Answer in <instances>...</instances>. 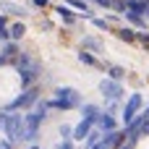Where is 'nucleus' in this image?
<instances>
[{"label": "nucleus", "instance_id": "a211bd4d", "mask_svg": "<svg viewBox=\"0 0 149 149\" xmlns=\"http://www.w3.org/2000/svg\"><path fill=\"white\" fill-rule=\"evenodd\" d=\"M107 76H110L113 81H123L126 68H123V65H107Z\"/></svg>", "mask_w": 149, "mask_h": 149}, {"label": "nucleus", "instance_id": "a878e982", "mask_svg": "<svg viewBox=\"0 0 149 149\" xmlns=\"http://www.w3.org/2000/svg\"><path fill=\"white\" fill-rule=\"evenodd\" d=\"M97 5H105V8H110V0H94Z\"/></svg>", "mask_w": 149, "mask_h": 149}, {"label": "nucleus", "instance_id": "4be33fe9", "mask_svg": "<svg viewBox=\"0 0 149 149\" xmlns=\"http://www.w3.org/2000/svg\"><path fill=\"white\" fill-rule=\"evenodd\" d=\"M58 131H60V136H63V139H73V128H71L68 123H63Z\"/></svg>", "mask_w": 149, "mask_h": 149}, {"label": "nucleus", "instance_id": "2eb2a0df", "mask_svg": "<svg viewBox=\"0 0 149 149\" xmlns=\"http://www.w3.org/2000/svg\"><path fill=\"white\" fill-rule=\"evenodd\" d=\"M118 39H123V42H139V31H134L131 26H123V29H118Z\"/></svg>", "mask_w": 149, "mask_h": 149}, {"label": "nucleus", "instance_id": "39448f33", "mask_svg": "<svg viewBox=\"0 0 149 149\" xmlns=\"http://www.w3.org/2000/svg\"><path fill=\"white\" fill-rule=\"evenodd\" d=\"M97 89H100V94L105 97V102H120V100L126 97L123 84H120V81H113L110 76H107V79H102V81L97 84Z\"/></svg>", "mask_w": 149, "mask_h": 149}, {"label": "nucleus", "instance_id": "b1692460", "mask_svg": "<svg viewBox=\"0 0 149 149\" xmlns=\"http://www.w3.org/2000/svg\"><path fill=\"white\" fill-rule=\"evenodd\" d=\"M31 3H34V5H37V8H45V5H47V3H50V0H31Z\"/></svg>", "mask_w": 149, "mask_h": 149}, {"label": "nucleus", "instance_id": "6e6552de", "mask_svg": "<svg viewBox=\"0 0 149 149\" xmlns=\"http://www.w3.org/2000/svg\"><path fill=\"white\" fill-rule=\"evenodd\" d=\"M97 123L92 120V118H81L76 126H73V141H86V136H89V131L94 128Z\"/></svg>", "mask_w": 149, "mask_h": 149}, {"label": "nucleus", "instance_id": "5701e85b", "mask_svg": "<svg viewBox=\"0 0 149 149\" xmlns=\"http://www.w3.org/2000/svg\"><path fill=\"white\" fill-rule=\"evenodd\" d=\"M105 110H107V113H113V115H118L123 107H120V102H107V105H105Z\"/></svg>", "mask_w": 149, "mask_h": 149}, {"label": "nucleus", "instance_id": "0eeeda50", "mask_svg": "<svg viewBox=\"0 0 149 149\" xmlns=\"http://www.w3.org/2000/svg\"><path fill=\"white\" fill-rule=\"evenodd\" d=\"M97 128H100L102 134H110V131H118V115H113V113L102 110V113L97 115Z\"/></svg>", "mask_w": 149, "mask_h": 149}, {"label": "nucleus", "instance_id": "dca6fc26", "mask_svg": "<svg viewBox=\"0 0 149 149\" xmlns=\"http://www.w3.org/2000/svg\"><path fill=\"white\" fill-rule=\"evenodd\" d=\"M84 50H89V52H102V39H97V37H84Z\"/></svg>", "mask_w": 149, "mask_h": 149}, {"label": "nucleus", "instance_id": "f03ea898", "mask_svg": "<svg viewBox=\"0 0 149 149\" xmlns=\"http://www.w3.org/2000/svg\"><path fill=\"white\" fill-rule=\"evenodd\" d=\"M16 68H18V73H21V86H24V89H29V86L39 79V73H42L39 60H34V58L26 55V52H18V55H16Z\"/></svg>", "mask_w": 149, "mask_h": 149}, {"label": "nucleus", "instance_id": "f3484780", "mask_svg": "<svg viewBox=\"0 0 149 149\" xmlns=\"http://www.w3.org/2000/svg\"><path fill=\"white\" fill-rule=\"evenodd\" d=\"M68 5H71L73 10H81L84 18H92V10H89V5H86L84 0H68Z\"/></svg>", "mask_w": 149, "mask_h": 149}, {"label": "nucleus", "instance_id": "412c9836", "mask_svg": "<svg viewBox=\"0 0 149 149\" xmlns=\"http://www.w3.org/2000/svg\"><path fill=\"white\" fill-rule=\"evenodd\" d=\"M55 149H76V141L73 139H63V141H58Z\"/></svg>", "mask_w": 149, "mask_h": 149}, {"label": "nucleus", "instance_id": "6ab92c4d", "mask_svg": "<svg viewBox=\"0 0 149 149\" xmlns=\"http://www.w3.org/2000/svg\"><path fill=\"white\" fill-rule=\"evenodd\" d=\"M24 34H26V26H24V24H13V26H10V39H13V42H18Z\"/></svg>", "mask_w": 149, "mask_h": 149}, {"label": "nucleus", "instance_id": "423d86ee", "mask_svg": "<svg viewBox=\"0 0 149 149\" xmlns=\"http://www.w3.org/2000/svg\"><path fill=\"white\" fill-rule=\"evenodd\" d=\"M141 110H144V97H141V92H134V94L126 100L123 110H120V120H123V126H128Z\"/></svg>", "mask_w": 149, "mask_h": 149}, {"label": "nucleus", "instance_id": "9b49d317", "mask_svg": "<svg viewBox=\"0 0 149 149\" xmlns=\"http://www.w3.org/2000/svg\"><path fill=\"white\" fill-rule=\"evenodd\" d=\"M79 110H81V118H92L94 123H97V115L102 113V107H100V105H92V102H84Z\"/></svg>", "mask_w": 149, "mask_h": 149}, {"label": "nucleus", "instance_id": "aec40b11", "mask_svg": "<svg viewBox=\"0 0 149 149\" xmlns=\"http://www.w3.org/2000/svg\"><path fill=\"white\" fill-rule=\"evenodd\" d=\"M89 21H92L97 29H102V31H107V29H110V21H107V18H94V16H92Z\"/></svg>", "mask_w": 149, "mask_h": 149}, {"label": "nucleus", "instance_id": "4468645a", "mask_svg": "<svg viewBox=\"0 0 149 149\" xmlns=\"http://www.w3.org/2000/svg\"><path fill=\"white\" fill-rule=\"evenodd\" d=\"M123 16H126V21L134 24L136 29H147V18H144V16H139V13H134V10H126Z\"/></svg>", "mask_w": 149, "mask_h": 149}, {"label": "nucleus", "instance_id": "f8f14e48", "mask_svg": "<svg viewBox=\"0 0 149 149\" xmlns=\"http://www.w3.org/2000/svg\"><path fill=\"white\" fill-rule=\"evenodd\" d=\"M76 58H79V60H81L84 65H89V68H100V65H102V63L97 60V55H94V52H89V50H81V52H79Z\"/></svg>", "mask_w": 149, "mask_h": 149}, {"label": "nucleus", "instance_id": "393cba45", "mask_svg": "<svg viewBox=\"0 0 149 149\" xmlns=\"http://www.w3.org/2000/svg\"><path fill=\"white\" fill-rule=\"evenodd\" d=\"M0 149H13V144H10L8 139H5V141H0Z\"/></svg>", "mask_w": 149, "mask_h": 149}, {"label": "nucleus", "instance_id": "7ed1b4c3", "mask_svg": "<svg viewBox=\"0 0 149 149\" xmlns=\"http://www.w3.org/2000/svg\"><path fill=\"white\" fill-rule=\"evenodd\" d=\"M5 113H8V110H5ZM3 134H5V139H8L10 144L24 141V136H26V120H24V115H18V113H8L5 126H3Z\"/></svg>", "mask_w": 149, "mask_h": 149}, {"label": "nucleus", "instance_id": "9d476101", "mask_svg": "<svg viewBox=\"0 0 149 149\" xmlns=\"http://www.w3.org/2000/svg\"><path fill=\"white\" fill-rule=\"evenodd\" d=\"M55 13H58L68 26H73V24H76V13H73V8H71V5H58V8H55Z\"/></svg>", "mask_w": 149, "mask_h": 149}, {"label": "nucleus", "instance_id": "ddd939ff", "mask_svg": "<svg viewBox=\"0 0 149 149\" xmlns=\"http://www.w3.org/2000/svg\"><path fill=\"white\" fill-rule=\"evenodd\" d=\"M102 136H105V134H102V131H100V128L94 126V128L89 131V136H86V141H84V147H86V149H94L97 144H100V141H102Z\"/></svg>", "mask_w": 149, "mask_h": 149}, {"label": "nucleus", "instance_id": "f257e3e1", "mask_svg": "<svg viewBox=\"0 0 149 149\" xmlns=\"http://www.w3.org/2000/svg\"><path fill=\"white\" fill-rule=\"evenodd\" d=\"M81 105H84L81 92L73 89V86H55L52 100H47V107L50 110H76Z\"/></svg>", "mask_w": 149, "mask_h": 149}, {"label": "nucleus", "instance_id": "bb28decb", "mask_svg": "<svg viewBox=\"0 0 149 149\" xmlns=\"http://www.w3.org/2000/svg\"><path fill=\"white\" fill-rule=\"evenodd\" d=\"M29 149H39V147H37V144H31V147H29Z\"/></svg>", "mask_w": 149, "mask_h": 149}, {"label": "nucleus", "instance_id": "1a4fd4ad", "mask_svg": "<svg viewBox=\"0 0 149 149\" xmlns=\"http://www.w3.org/2000/svg\"><path fill=\"white\" fill-rule=\"evenodd\" d=\"M0 10H5V13H10V16H21V18L29 16L24 5H16V3H8V0H0Z\"/></svg>", "mask_w": 149, "mask_h": 149}, {"label": "nucleus", "instance_id": "20e7f679", "mask_svg": "<svg viewBox=\"0 0 149 149\" xmlns=\"http://www.w3.org/2000/svg\"><path fill=\"white\" fill-rule=\"evenodd\" d=\"M39 102V89H34V86H29V89H24L13 102H8L3 110H8V113H18V110H26V107H34Z\"/></svg>", "mask_w": 149, "mask_h": 149}]
</instances>
